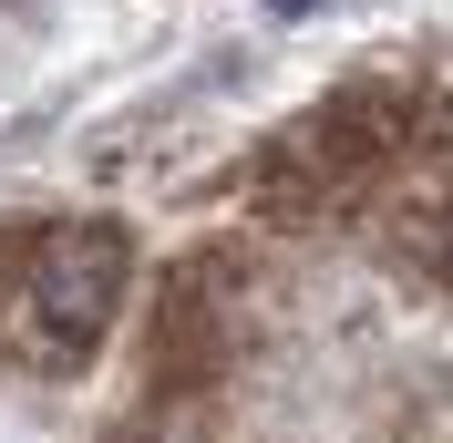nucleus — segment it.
I'll return each mask as SVG.
<instances>
[{
    "mask_svg": "<svg viewBox=\"0 0 453 443\" xmlns=\"http://www.w3.org/2000/svg\"><path fill=\"white\" fill-rule=\"evenodd\" d=\"M124 278H134V248L113 217H73L42 227L11 248V320H21V361L31 371H83L93 340L113 330L124 309Z\"/></svg>",
    "mask_w": 453,
    "mask_h": 443,
    "instance_id": "obj_1",
    "label": "nucleus"
},
{
    "mask_svg": "<svg viewBox=\"0 0 453 443\" xmlns=\"http://www.w3.org/2000/svg\"><path fill=\"white\" fill-rule=\"evenodd\" d=\"M402 144V93L392 83H350L279 144V186L288 196H340L350 175H371L381 155Z\"/></svg>",
    "mask_w": 453,
    "mask_h": 443,
    "instance_id": "obj_2",
    "label": "nucleus"
},
{
    "mask_svg": "<svg viewBox=\"0 0 453 443\" xmlns=\"http://www.w3.org/2000/svg\"><path fill=\"white\" fill-rule=\"evenodd\" d=\"M443 268H453V206H443Z\"/></svg>",
    "mask_w": 453,
    "mask_h": 443,
    "instance_id": "obj_3",
    "label": "nucleus"
}]
</instances>
